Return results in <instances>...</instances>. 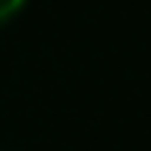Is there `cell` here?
Segmentation results:
<instances>
[{"label":"cell","instance_id":"cell-1","mask_svg":"<svg viewBox=\"0 0 151 151\" xmlns=\"http://www.w3.org/2000/svg\"><path fill=\"white\" fill-rule=\"evenodd\" d=\"M25 3H28V0H0V22L14 20V17L22 11V6H25Z\"/></svg>","mask_w":151,"mask_h":151}]
</instances>
